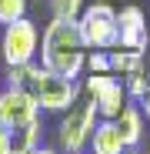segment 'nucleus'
Wrapping results in <instances>:
<instances>
[{
    "instance_id": "obj_5",
    "label": "nucleus",
    "mask_w": 150,
    "mask_h": 154,
    "mask_svg": "<svg viewBox=\"0 0 150 154\" xmlns=\"http://www.w3.org/2000/svg\"><path fill=\"white\" fill-rule=\"evenodd\" d=\"M0 54H4L7 67H27L34 64V57L40 54V30L30 17H23L10 27H4V37H0Z\"/></svg>"
},
{
    "instance_id": "obj_13",
    "label": "nucleus",
    "mask_w": 150,
    "mask_h": 154,
    "mask_svg": "<svg viewBox=\"0 0 150 154\" xmlns=\"http://www.w3.org/2000/svg\"><path fill=\"white\" fill-rule=\"evenodd\" d=\"M27 17V0H0V23L10 27V23Z\"/></svg>"
},
{
    "instance_id": "obj_9",
    "label": "nucleus",
    "mask_w": 150,
    "mask_h": 154,
    "mask_svg": "<svg viewBox=\"0 0 150 154\" xmlns=\"http://www.w3.org/2000/svg\"><path fill=\"white\" fill-rule=\"evenodd\" d=\"M113 124H117V131H120L123 144H127L130 151H137L140 141H143V131H147V121H143L140 104H127V107H123V111L113 117Z\"/></svg>"
},
{
    "instance_id": "obj_18",
    "label": "nucleus",
    "mask_w": 150,
    "mask_h": 154,
    "mask_svg": "<svg viewBox=\"0 0 150 154\" xmlns=\"http://www.w3.org/2000/svg\"><path fill=\"white\" fill-rule=\"evenodd\" d=\"M127 154H140V151H127Z\"/></svg>"
},
{
    "instance_id": "obj_6",
    "label": "nucleus",
    "mask_w": 150,
    "mask_h": 154,
    "mask_svg": "<svg viewBox=\"0 0 150 154\" xmlns=\"http://www.w3.org/2000/svg\"><path fill=\"white\" fill-rule=\"evenodd\" d=\"M84 91H87V97L97 104L100 121H113L123 107L130 104L127 84H123V81H117L113 74H90L87 81H84Z\"/></svg>"
},
{
    "instance_id": "obj_2",
    "label": "nucleus",
    "mask_w": 150,
    "mask_h": 154,
    "mask_svg": "<svg viewBox=\"0 0 150 154\" xmlns=\"http://www.w3.org/2000/svg\"><path fill=\"white\" fill-rule=\"evenodd\" d=\"M7 81L13 87L30 91L40 111H67L80 100V87L70 77H60L47 70L43 64H27V67H7Z\"/></svg>"
},
{
    "instance_id": "obj_17",
    "label": "nucleus",
    "mask_w": 150,
    "mask_h": 154,
    "mask_svg": "<svg viewBox=\"0 0 150 154\" xmlns=\"http://www.w3.org/2000/svg\"><path fill=\"white\" fill-rule=\"evenodd\" d=\"M30 154H60V151H57V147H43V144H40V147L30 151Z\"/></svg>"
},
{
    "instance_id": "obj_15",
    "label": "nucleus",
    "mask_w": 150,
    "mask_h": 154,
    "mask_svg": "<svg viewBox=\"0 0 150 154\" xmlns=\"http://www.w3.org/2000/svg\"><path fill=\"white\" fill-rule=\"evenodd\" d=\"M84 7H87V0H54V14L57 17H70V20H77Z\"/></svg>"
},
{
    "instance_id": "obj_16",
    "label": "nucleus",
    "mask_w": 150,
    "mask_h": 154,
    "mask_svg": "<svg viewBox=\"0 0 150 154\" xmlns=\"http://www.w3.org/2000/svg\"><path fill=\"white\" fill-rule=\"evenodd\" d=\"M0 154H10V131L0 124Z\"/></svg>"
},
{
    "instance_id": "obj_12",
    "label": "nucleus",
    "mask_w": 150,
    "mask_h": 154,
    "mask_svg": "<svg viewBox=\"0 0 150 154\" xmlns=\"http://www.w3.org/2000/svg\"><path fill=\"white\" fill-rule=\"evenodd\" d=\"M40 144H43V121H34V124L10 134V154H30Z\"/></svg>"
},
{
    "instance_id": "obj_10",
    "label": "nucleus",
    "mask_w": 150,
    "mask_h": 154,
    "mask_svg": "<svg viewBox=\"0 0 150 154\" xmlns=\"http://www.w3.org/2000/svg\"><path fill=\"white\" fill-rule=\"evenodd\" d=\"M90 154H127L130 147L123 144L120 131H117V124L113 121H100L93 127V137H90Z\"/></svg>"
},
{
    "instance_id": "obj_8",
    "label": "nucleus",
    "mask_w": 150,
    "mask_h": 154,
    "mask_svg": "<svg viewBox=\"0 0 150 154\" xmlns=\"http://www.w3.org/2000/svg\"><path fill=\"white\" fill-rule=\"evenodd\" d=\"M117 30H120V44L117 47H127V50H143L150 47V30H147V14L130 4V7H120L117 10Z\"/></svg>"
},
{
    "instance_id": "obj_7",
    "label": "nucleus",
    "mask_w": 150,
    "mask_h": 154,
    "mask_svg": "<svg viewBox=\"0 0 150 154\" xmlns=\"http://www.w3.org/2000/svg\"><path fill=\"white\" fill-rule=\"evenodd\" d=\"M40 121V107H37V100L30 97V91H23V87H7V91H0V124L7 127V131H20V127H27Z\"/></svg>"
},
{
    "instance_id": "obj_4",
    "label": "nucleus",
    "mask_w": 150,
    "mask_h": 154,
    "mask_svg": "<svg viewBox=\"0 0 150 154\" xmlns=\"http://www.w3.org/2000/svg\"><path fill=\"white\" fill-rule=\"evenodd\" d=\"M100 124V111L97 104L87 97V100H77L73 107L63 111L60 117V127H57V141H60V151L67 154H84L90 137H93V127Z\"/></svg>"
},
{
    "instance_id": "obj_1",
    "label": "nucleus",
    "mask_w": 150,
    "mask_h": 154,
    "mask_svg": "<svg viewBox=\"0 0 150 154\" xmlns=\"http://www.w3.org/2000/svg\"><path fill=\"white\" fill-rule=\"evenodd\" d=\"M40 64L47 70L60 74V77H70V81H77V77L84 74L87 44L80 37L77 20L54 14V20H50L43 27V34H40Z\"/></svg>"
},
{
    "instance_id": "obj_11",
    "label": "nucleus",
    "mask_w": 150,
    "mask_h": 154,
    "mask_svg": "<svg viewBox=\"0 0 150 154\" xmlns=\"http://www.w3.org/2000/svg\"><path fill=\"white\" fill-rule=\"evenodd\" d=\"M147 67V57L140 54V50H127V47H113L110 50V74H120L123 81L134 74H140Z\"/></svg>"
},
{
    "instance_id": "obj_14",
    "label": "nucleus",
    "mask_w": 150,
    "mask_h": 154,
    "mask_svg": "<svg viewBox=\"0 0 150 154\" xmlns=\"http://www.w3.org/2000/svg\"><path fill=\"white\" fill-rule=\"evenodd\" d=\"M84 70H90V74H110V50H87Z\"/></svg>"
},
{
    "instance_id": "obj_3",
    "label": "nucleus",
    "mask_w": 150,
    "mask_h": 154,
    "mask_svg": "<svg viewBox=\"0 0 150 154\" xmlns=\"http://www.w3.org/2000/svg\"><path fill=\"white\" fill-rule=\"evenodd\" d=\"M80 37L87 44V50H113L120 44V30H117V10L107 0H93L87 4L77 17Z\"/></svg>"
}]
</instances>
